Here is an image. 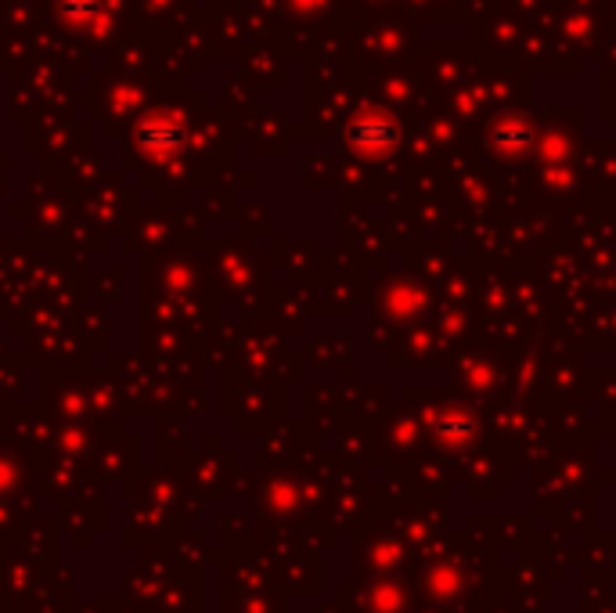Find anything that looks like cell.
Returning a JSON list of instances; mask_svg holds the SVG:
<instances>
[{
  "instance_id": "cell-1",
  "label": "cell",
  "mask_w": 616,
  "mask_h": 613,
  "mask_svg": "<svg viewBox=\"0 0 616 613\" xmlns=\"http://www.w3.org/2000/svg\"><path fill=\"white\" fill-rule=\"evenodd\" d=\"M62 11L76 22H90L98 19V0H62Z\"/></svg>"
}]
</instances>
